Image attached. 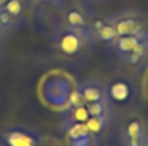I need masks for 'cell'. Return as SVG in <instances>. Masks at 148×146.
I'll use <instances>...</instances> for the list:
<instances>
[{
    "label": "cell",
    "instance_id": "cell-1",
    "mask_svg": "<svg viewBox=\"0 0 148 146\" xmlns=\"http://www.w3.org/2000/svg\"><path fill=\"white\" fill-rule=\"evenodd\" d=\"M76 88L74 83L67 74L55 71V72L47 74L40 84V96L41 102L55 110H66L67 107V100Z\"/></svg>",
    "mask_w": 148,
    "mask_h": 146
},
{
    "label": "cell",
    "instance_id": "cell-2",
    "mask_svg": "<svg viewBox=\"0 0 148 146\" xmlns=\"http://www.w3.org/2000/svg\"><path fill=\"white\" fill-rule=\"evenodd\" d=\"M93 45L95 41L90 36H84L77 31L62 28V26H59L52 33V46L64 59H79L86 52H90Z\"/></svg>",
    "mask_w": 148,
    "mask_h": 146
},
{
    "label": "cell",
    "instance_id": "cell-3",
    "mask_svg": "<svg viewBox=\"0 0 148 146\" xmlns=\"http://www.w3.org/2000/svg\"><path fill=\"white\" fill-rule=\"evenodd\" d=\"M109 48L119 62L126 65H138L148 57V33L117 36Z\"/></svg>",
    "mask_w": 148,
    "mask_h": 146
},
{
    "label": "cell",
    "instance_id": "cell-4",
    "mask_svg": "<svg viewBox=\"0 0 148 146\" xmlns=\"http://www.w3.org/2000/svg\"><path fill=\"white\" fill-rule=\"evenodd\" d=\"M117 145L119 146H147L148 145V122L133 113L124 117L121 127L117 131Z\"/></svg>",
    "mask_w": 148,
    "mask_h": 146
},
{
    "label": "cell",
    "instance_id": "cell-5",
    "mask_svg": "<svg viewBox=\"0 0 148 146\" xmlns=\"http://www.w3.org/2000/svg\"><path fill=\"white\" fill-rule=\"evenodd\" d=\"M107 86V96L112 107H133L138 102V89L129 77L117 76L112 77Z\"/></svg>",
    "mask_w": 148,
    "mask_h": 146
},
{
    "label": "cell",
    "instance_id": "cell-6",
    "mask_svg": "<svg viewBox=\"0 0 148 146\" xmlns=\"http://www.w3.org/2000/svg\"><path fill=\"white\" fill-rule=\"evenodd\" d=\"M112 26L117 33V36H126V35H143L148 33L145 19L134 12V10H122L114 16H109Z\"/></svg>",
    "mask_w": 148,
    "mask_h": 146
},
{
    "label": "cell",
    "instance_id": "cell-7",
    "mask_svg": "<svg viewBox=\"0 0 148 146\" xmlns=\"http://www.w3.org/2000/svg\"><path fill=\"white\" fill-rule=\"evenodd\" d=\"M43 139L35 129L10 126L0 132V146H41Z\"/></svg>",
    "mask_w": 148,
    "mask_h": 146
},
{
    "label": "cell",
    "instance_id": "cell-8",
    "mask_svg": "<svg viewBox=\"0 0 148 146\" xmlns=\"http://www.w3.org/2000/svg\"><path fill=\"white\" fill-rule=\"evenodd\" d=\"M59 9H60V26L62 28H67V29H73V31H77V33H81V35H84V36H90V24H88V19H86V16L79 10V9H76L73 5H69V3H66V2H62L60 5H57ZM93 40V38H91Z\"/></svg>",
    "mask_w": 148,
    "mask_h": 146
},
{
    "label": "cell",
    "instance_id": "cell-9",
    "mask_svg": "<svg viewBox=\"0 0 148 146\" xmlns=\"http://www.w3.org/2000/svg\"><path fill=\"white\" fill-rule=\"evenodd\" d=\"M88 24H90V35H91L95 43H103V45L110 46L115 41L117 33H115L109 17L93 16L91 19H88Z\"/></svg>",
    "mask_w": 148,
    "mask_h": 146
},
{
    "label": "cell",
    "instance_id": "cell-10",
    "mask_svg": "<svg viewBox=\"0 0 148 146\" xmlns=\"http://www.w3.org/2000/svg\"><path fill=\"white\" fill-rule=\"evenodd\" d=\"M66 141L69 146H97L98 139L88 131L86 124H69L62 126Z\"/></svg>",
    "mask_w": 148,
    "mask_h": 146
},
{
    "label": "cell",
    "instance_id": "cell-11",
    "mask_svg": "<svg viewBox=\"0 0 148 146\" xmlns=\"http://www.w3.org/2000/svg\"><path fill=\"white\" fill-rule=\"evenodd\" d=\"M76 88L81 93L84 103H95V102H107L109 100V96H107V86L102 81L86 79V81L79 83Z\"/></svg>",
    "mask_w": 148,
    "mask_h": 146
},
{
    "label": "cell",
    "instance_id": "cell-12",
    "mask_svg": "<svg viewBox=\"0 0 148 146\" xmlns=\"http://www.w3.org/2000/svg\"><path fill=\"white\" fill-rule=\"evenodd\" d=\"M31 7L33 5L29 3V0H5V3L2 5V10L7 16H10L19 26H23L28 19Z\"/></svg>",
    "mask_w": 148,
    "mask_h": 146
},
{
    "label": "cell",
    "instance_id": "cell-13",
    "mask_svg": "<svg viewBox=\"0 0 148 146\" xmlns=\"http://www.w3.org/2000/svg\"><path fill=\"white\" fill-rule=\"evenodd\" d=\"M112 122H114V115H102V117H90L88 122H86V127L88 131L100 141L103 138H107L109 131L112 127Z\"/></svg>",
    "mask_w": 148,
    "mask_h": 146
},
{
    "label": "cell",
    "instance_id": "cell-14",
    "mask_svg": "<svg viewBox=\"0 0 148 146\" xmlns=\"http://www.w3.org/2000/svg\"><path fill=\"white\" fill-rule=\"evenodd\" d=\"M90 119V112L86 103L84 105H76V107H67L64 110V119H62V126H69V124H86Z\"/></svg>",
    "mask_w": 148,
    "mask_h": 146
},
{
    "label": "cell",
    "instance_id": "cell-15",
    "mask_svg": "<svg viewBox=\"0 0 148 146\" xmlns=\"http://www.w3.org/2000/svg\"><path fill=\"white\" fill-rule=\"evenodd\" d=\"M76 105H84V100H83L81 93L77 91V88H74L73 93H71V96H69V100H67V107H76ZM67 107H66V108H67Z\"/></svg>",
    "mask_w": 148,
    "mask_h": 146
},
{
    "label": "cell",
    "instance_id": "cell-16",
    "mask_svg": "<svg viewBox=\"0 0 148 146\" xmlns=\"http://www.w3.org/2000/svg\"><path fill=\"white\" fill-rule=\"evenodd\" d=\"M62 2H66V0H29L31 5H53V7L60 5Z\"/></svg>",
    "mask_w": 148,
    "mask_h": 146
},
{
    "label": "cell",
    "instance_id": "cell-17",
    "mask_svg": "<svg viewBox=\"0 0 148 146\" xmlns=\"http://www.w3.org/2000/svg\"><path fill=\"white\" fill-rule=\"evenodd\" d=\"M86 2H91V3H100V2H105V0H86Z\"/></svg>",
    "mask_w": 148,
    "mask_h": 146
},
{
    "label": "cell",
    "instance_id": "cell-18",
    "mask_svg": "<svg viewBox=\"0 0 148 146\" xmlns=\"http://www.w3.org/2000/svg\"><path fill=\"white\" fill-rule=\"evenodd\" d=\"M3 40H5V38L2 36V35H0V45H2V41H3Z\"/></svg>",
    "mask_w": 148,
    "mask_h": 146
},
{
    "label": "cell",
    "instance_id": "cell-19",
    "mask_svg": "<svg viewBox=\"0 0 148 146\" xmlns=\"http://www.w3.org/2000/svg\"><path fill=\"white\" fill-rule=\"evenodd\" d=\"M3 3H5V0H0V7H2V5H3Z\"/></svg>",
    "mask_w": 148,
    "mask_h": 146
},
{
    "label": "cell",
    "instance_id": "cell-20",
    "mask_svg": "<svg viewBox=\"0 0 148 146\" xmlns=\"http://www.w3.org/2000/svg\"><path fill=\"white\" fill-rule=\"evenodd\" d=\"M0 60H2V50H0Z\"/></svg>",
    "mask_w": 148,
    "mask_h": 146
},
{
    "label": "cell",
    "instance_id": "cell-21",
    "mask_svg": "<svg viewBox=\"0 0 148 146\" xmlns=\"http://www.w3.org/2000/svg\"><path fill=\"white\" fill-rule=\"evenodd\" d=\"M41 146H52V145H41Z\"/></svg>",
    "mask_w": 148,
    "mask_h": 146
},
{
    "label": "cell",
    "instance_id": "cell-22",
    "mask_svg": "<svg viewBox=\"0 0 148 146\" xmlns=\"http://www.w3.org/2000/svg\"><path fill=\"white\" fill-rule=\"evenodd\" d=\"M147 146H148V145H147Z\"/></svg>",
    "mask_w": 148,
    "mask_h": 146
}]
</instances>
